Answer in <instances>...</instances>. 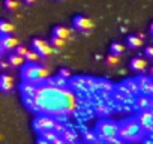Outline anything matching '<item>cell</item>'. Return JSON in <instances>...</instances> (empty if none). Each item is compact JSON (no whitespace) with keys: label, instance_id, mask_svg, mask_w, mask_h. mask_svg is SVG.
<instances>
[{"label":"cell","instance_id":"14","mask_svg":"<svg viewBox=\"0 0 153 144\" xmlns=\"http://www.w3.org/2000/svg\"><path fill=\"white\" fill-rule=\"evenodd\" d=\"M143 38L141 35H129L126 38V47L128 48H132V50H138L143 47Z\"/></svg>","mask_w":153,"mask_h":144},{"label":"cell","instance_id":"11","mask_svg":"<svg viewBox=\"0 0 153 144\" xmlns=\"http://www.w3.org/2000/svg\"><path fill=\"white\" fill-rule=\"evenodd\" d=\"M20 45V41L15 36H0V47H2L3 51H11L15 50Z\"/></svg>","mask_w":153,"mask_h":144},{"label":"cell","instance_id":"6","mask_svg":"<svg viewBox=\"0 0 153 144\" xmlns=\"http://www.w3.org/2000/svg\"><path fill=\"white\" fill-rule=\"evenodd\" d=\"M32 50L36 51V53L41 56V59L50 57V56L54 53V50H53V47L50 45V42H47L45 39H41V38H35V39L32 41Z\"/></svg>","mask_w":153,"mask_h":144},{"label":"cell","instance_id":"8","mask_svg":"<svg viewBox=\"0 0 153 144\" xmlns=\"http://www.w3.org/2000/svg\"><path fill=\"white\" fill-rule=\"evenodd\" d=\"M135 80H137V84H138L141 95H147V96L153 95V78H150L149 75H140Z\"/></svg>","mask_w":153,"mask_h":144},{"label":"cell","instance_id":"17","mask_svg":"<svg viewBox=\"0 0 153 144\" xmlns=\"http://www.w3.org/2000/svg\"><path fill=\"white\" fill-rule=\"evenodd\" d=\"M36 89H38V84H30V83H21L20 84V92H21L23 96L33 98L35 93H36Z\"/></svg>","mask_w":153,"mask_h":144},{"label":"cell","instance_id":"15","mask_svg":"<svg viewBox=\"0 0 153 144\" xmlns=\"http://www.w3.org/2000/svg\"><path fill=\"white\" fill-rule=\"evenodd\" d=\"M15 32V24L8 20H0V36H9Z\"/></svg>","mask_w":153,"mask_h":144},{"label":"cell","instance_id":"35","mask_svg":"<svg viewBox=\"0 0 153 144\" xmlns=\"http://www.w3.org/2000/svg\"><path fill=\"white\" fill-rule=\"evenodd\" d=\"M9 66V63L8 62H5V60H0V68H2V69H6Z\"/></svg>","mask_w":153,"mask_h":144},{"label":"cell","instance_id":"30","mask_svg":"<svg viewBox=\"0 0 153 144\" xmlns=\"http://www.w3.org/2000/svg\"><path fill=\"white\" fill-rule=\"evenodd\" d=\"M53 131H54V132H56V134L60 137V135H62V134L66 131V126H65L62 122H59V120H57V122H56V125H54V128H53Z\"/></svg>","mask_w":153,"mask_h":144},{"label":"cell","instance_id":"4","mask_svg":"<svg viewBox=\"0 0 153 144\" xmlns=\"http://www.w3.org/2000/svg\"><path fill=\"white\" fill-rule=\"evenodd\" d=\"M117 131H119V122L116 120H111V119H102L96 123V135L107 141L108 138H113V137H117Z\"/></svg>","mask_w":153,"mask_h":144},{"label":"cell","instance_id":"33","mask_svg":"<svg viewBox=\"0 0 153 144\" xmlns=\"http://www.w3.org/2000/svg\"><path fill=\"white\" fill-rule=\"evenodd\" d=\"M96 113L99 116H105V114H108V107L107 105H98L96 107Z\"/></svg>","mask_w":153,"mask_h":144},{"label":"cell","instance_id":"13","mask_svg":"<svg viewBox=\"0 0 153 144\" xmlns=\"http://www.w3.org/2000/svg\"><path fill=\"white\" fill-rule=\"evenodd\" d=\"M152 96H147V95H138L137 99H135V107L137 110L140 111H144V110H149L150 105H152Z\"/></svg>","mask_w":153,"mask_h":144},{"label":"cell","instance_id":"12","mask_svg":"<svg viewBox=\"0 0 153 144\" xmlns=\"http://www.w3.org/2000/svg\"><path fill=\"white\" fill-rule=\"evenodd\" d=\"M131 69L134 72H144L147 68H149V62L144 59V57H134L129 63Z\"/></svg>","mask_w":153,"mask_h":144},{"label":"cell","instance_id":"34","mask_svg":"<svg viewBox=\"0 0 153 144\" xmlns=\"http://www.w3.org/2000/svg\"><path fill=\"white\" fill-rule=\"evenodd\" d=\"M51 144H66V143H65V141L62 140V137H57V138H56V140H54V141H53Z\"/></svg>","mask_w":153,"mask_h":144},{"label":"cell","instance_id":"41","mask_svg":"<svg viewBox=\"0 0 153 144\" xmlns=\"http://www.w3.org/2000/svg\"><path fill=\"white\" fill-rule=\"evenodd\" d=\"M2 138H3V137H2V134H0V141H2Z\"/></svg>","mask_w":153,"mask_h":144},{"label":"cell","instance_id":"26","mask_svg":"<svg viewBox=\"0 0 153 144\" xmlns=\"http://www.w3.org/2000/svg\"><path fill=\"white\" fill-rule=\"evenodd\" d=\"M50 45H51L53 48H63V47L66 45V41L59 39V38H56V36H51V38H50Z\"/></svg>","mask_w":153,"mask_h":144},{"label":"cell","instance_id":"28","mask_svg":"<svg viewBox=\"0 0 153 144\" xmlns=\"http://www.w3.org/2000/svg\"><path fill=\"white\" fill-rule=\"evenodd\" d=\"M96 87H101V89H104L105 92H110V90L114 89V86H113L111 83H107V81H104V80H98V81H96Z\"/></svg>","mask_w":153,"mask_h":144},{"label":"cell","instance_id":"19","mask_svg":"<svg viewBox=\"0 0 153 144\" xmlns=\"http://www.w3.org/2000/svg\"><path fill=\"white\" fill-rule=\"evenodd\" d=\"M126 89H128V92L132 95V96H135V95H138L140 93V89H138V84H137V80L134 78H129V80H126V81H123L122 83Z\"/></svg>","mask_w":153,"mask_h":144},{"label":"cell","instance_id":"18","mask_svg":"<svg viewBox=\"0 0 153 144\" xmlns=\"http://www.w3.org/2000/svg\"><path fill=\"white\" fill-rule=\"evenodd\" d=\"M60 137H62V140H63L65 143H71V144L76 143V140H78V135H76V132H75L74 129H69V128H66V131H65Z\"/></svg>","mask_w":153,"mask_h":144},{"label":"cell","instance_id":"43","mask_svg":"<svg viewBox=\"0 0 153 144\" xmlns=\"http://www.w3.org/2000/svg\"><path fill=\"white\" fill-rule=\"evenodd\" d=\"M152 98H153V95H152Z\"/></svg>","mask_w":153,"mask_h":144},{"label":"cell","instance_id":"32","mask_svg":"<svg viewBox=\"0 0 153 144\" xmlns=\"http://www.w3.org/2000/svg\"><path fill=\"white\" fill-rule=\"evenodd\" d=\"M144 56H146V59L153 60V45H149L144 48Z\"/></svg>","mask_w":153,"mask_h":144},{"label":"cell","instance_id":"37","mask_svg":"<svg viewBox=\"0 0 153 144\" xmlns=\"http://www.w3.org/2000/svg\"><path fill=\"white\" fill-rule=\"evenodd\" d=\"M36 2H38V0H24V3H26V5H35Z\"/></svg>","mask_w":153,"mask_h":144},{"label":"cell","instance_id":"21","mask_svg":"<svg viewBox=\"0 0 153 144\" xmlns=\"http://www.w3.org/2000/svg\"><path fill=\"white\" fill-rule=\"evenodd\" d=\"M8 63H9V66H12V68L23 66V65H24V57H20L18 54L11 53V54H9V57H8Z\"/></svg>","mask_w":153,"mask_h":144},{"label":"cell","instance_id":"25","mask_svg":"<svg viewBox=\"0 0 153 144\" xmlns=\"http://www.w3.org/2000/svg\"><path fill=\"white\" fill-rule=\"evenodd\" d=\"M39 137H41V138H44V140H47L48 143H53V141H54V140H56L59 135H57V134L51 129V131H45V132L39 134Z\"/></svg>","mask_w":153,"mask_h":144},{"label":"cell","instance_id":"40","mask_svg":"<svg viewBox=\"0 0 153 144\" xmlns=\"http://www.w3.org/2000/svg\"><path fill=\"white\" fill-rule=\"evenodd\" d=\"M74 144H84V143H78V141H76V143H74Z\"/></svg>","mask_w":153,"mask_h":144},{"label":"cell","instance_id":"5","mask_svg":"<svg viewBox=\"0 0 153 144\" xmlns=\"http://www.w3.org/2000/svg\"><path fill=\"white\" fill-rule=\"evenodd\" d=\"M56 119L51 117V116H45V114H39L38 117H35L33 120V129L38 132V134H42L45 131H51L56 125Z\"/></svg>","mask_w":153,"mask_h":144},{"label":"cell","instance_id":"2","mask_svg":"<svg viewBox=\"0 0 153 144\" xmlns=\"http://www.w3.org/2000/svg\"><path fill=\"white\" fill-rule=\"evenodd\" d=\"M117 137L125 143H137V141L143 140L144 131L141 129L137 117H128V119L119 122Z\"/></svg>","mask_w":153,"mask_h":144},{"label":"cell","instance_id":"23","mask_svg":"<svg viewBox=\"0 0 153 144\" xmlns=\"http://www.w3.org/2000/svg\"><path fill=\"white\" fill-rule=\"evenodd\" d=\"M83 138H84V144H95L98 140V135L95 131H87V132H84Z\"/></svg>","mask_w":153,"mask_h":144},{"label":"cell","instance_id":"9","mask_svg":"<svg viewBox=\"0 0 153 144\" xmlns=\"http://www.w3.org/2000/svg\"><path fill=\"white\" fill-rule=\"evenodd\" d=\"M72 24L76 30H80V32H89L95 27L93 21L90 18L84 17V15H75L74 20H72Z\"/></svg>","mask_w":153,"mask_h":144},{"label":"cell","instance_id":"27","mask_svg":"<svg viewBox=\"0 0 153 144\" xmlns=\"http://www.w3.org/2000/svg\"><path fill=\"white\" fill-rule=\"evenodd\" d=\"M105 63L108 66H117L120 63V56H114V54H108L105 59Z\"/></svg>","mask_w":153,"mask_h":144},{"label":"cell","instance_id":"20","mask_svg":"<svg viewBox=\"0 0 153 144\" xmlns=\"http://www.w3.org/2000/svg\"><path fill=\"white\" fill-rule=\"evenodd\" d=\"M125 51H126V45H125V44H122V42H113V44L110 45V54L122 56Z\"/></svg>","mask_w":153,"mask_h":144},{"label":"cell","instance_id":"42","mask_svg":"<svg viewBox=\"0 0 153 144\" xmlns=\"http://www.w3.org/2000/svg\"><path fill=\"white\" fill-rule=\"evenodd\" d=\"M66 144H71V143H66Z\"/></svg>","mask_w":153,"mask_h":144},{"label":"cell","instance_id":"10","mask_svg":"<svg viewBox=\"0 0 153 144\" xmlns=\"http://www.w3.org/2000/svg\"><path fill=\"white\" fill-rule=\"evenodd\" d=\"M14 89V77L3 72L0 74V92L2 93H9Z\"/></svg>","mask_w":153,"mask_h":144},{"label":"cell","instance_id":"38","mask_svg":"<svg viewBox=\"0 0 153 144\" xmlns=\"http://www.w3.org/2000/svg\"><path fill=\"white\" fill-rule=\"evenodd\" d=\"M149 77H150V78H153V66H150V68H149Z\"/></svg>","mask_w":153,"mask_h":144},{"label":"cell","instance_id":"36","mask_svg":"<svg viewBox=\"0 0 153 144\" xmlns=\"http://www.w3.org/2000/svg\"><path fill=\"white\" fill-rule=\"evenodd\" d=\"M36 144H51V143H48L47 140H44V138H41V137H39V138H38V141H36Z\"/></svg>","mask_w":153,"mask_h":144},{"label":"cell","instance_id":"29","mask_svg":"<svg viewBox=\"0 0 153 144\" xmlns=\"http://www.w3.org/2000/svg\"><path fill=\"white\" fill-rule=\"evenodd\" d=\"M57 75L62 77L63 80H68V81H69V80L72 78V72H71L69 69H66V68H62V69L59 71V74H57Z\"/></svg>","mask_w":153,"mask_h":144},{"label":"cell","instance_id":"31","mask_svg":"<svg viewBox=\"0 0 153 144\" xmlns=\"http://www.w3.org/2000/svg\"><path fill=\"white\" fill-rule=\"evenodd\" d=\"M27 51H29V48H27V47H24V45H18V47L14 50V53H15V54H18L20 57H26Z\"/></svg>","mask_w":153,"mask_h":144},{"label":"cell","instance_id":"24","mask_svg":"<svg viewBox=\"0 0 153 144\" xmlns=\"http://www.w3.org/2000/svg\"><path fill=\"white\" fill-rule=\"evenodd\" d=\"M5 8L11 12H15L20 8V2L18 0H5Z\"/></svg>","mask_w":153,"mask_h":144},{"label":"cell","instance_id":"16","mask_svg":"<svg viewBox=\"0 0 153 144\" xmlns=\"http://www.w3.org/2000/svg\"><path fill=\"white\" fill-rule=\"evenodd\" d=\"M51 36H56L59 39H63V41H68L71 39V30L65 26H56L53 29V35Z\"/></svg>","mask_w":153,"mask_h":144},{"label":"cell","instance_id":"22","mask_svg":"<svg viewBox=\"0 0 153 144\" xmlns=\"http://www.w3.org/2000/svg\"><path fill=\"white\" fill-rule=\"evenodd\" d=\"M24 62L26 63H39L41 62V56L36 51H33L32 48H29V51H27V54L24 57Z\"/></svg>","mask_w":153,"mask_h":144},{"label":"cell","instance_id":"1","mask_svg":"<svg viewBox=\"0 0 153 144\" xmlns=\"http://www.w3.org/2000/svg\"><path fill=\"white\" fill-rule=\"evenodd\" d=\"M23 104L32 111L51 117L69 114L76 108V99L72 90L56 87L51 77L42 84H38L33 98L23 96Z\"/></svg>","mask_w":153,"mask_h":144},{"label":"cell","instance_id":"3","mask_svg":"<svg viewBox=\"0 0 153 144\" xmlns=\"http://www.w3.org/2000/svg\"><path fill=\"white\" fill-rule=\"evenodd\" d=\"M50 78V71L39 63H24L21 68V80L23 83L42 84Z\"/></svg>","mask_w":153,"mask_h":144},{"label":"cell","instance_id":"7","mask_svg":"<svg viewBox=\"0 0 153 144\" xmlns=\"http://www.w3.org/2000/svg\"><path fill=\"white\" fill-rule=\"evenodd\" d=\"M137 120L144 132L153 134V110L149 108V110L140 111V114L137 116Z\"/></svg>","mask_w":153,"mask_h":144},{"label":"cell","instance_id":"39","mask_svg":"<svg viewBox=\"0 0 153 144\" xmlns=\"http://www.w3.org/2000/svg\"><path fill=\"white\" fill-rule=\"evenodd\" d=\"M149 32H150V36L153 38V23L150 24V29H149Z\"/></svg>","mask_w":153,"mask_h":144}]
</instances>
